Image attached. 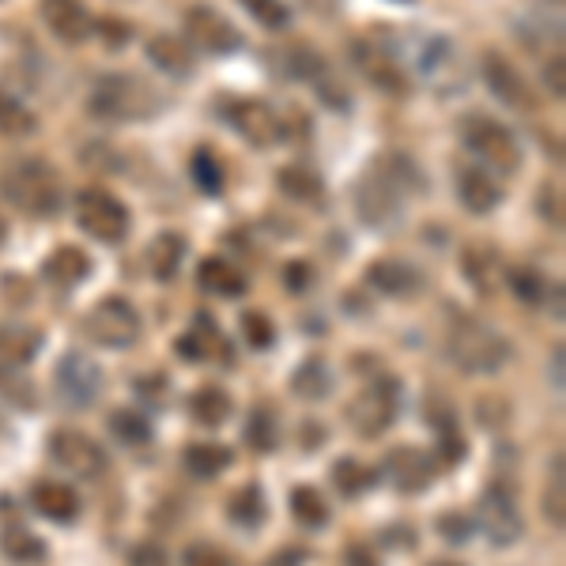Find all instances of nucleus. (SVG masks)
<instances>
[{"mask_svg": "<svg viewBox=\"0 0 566 566\" xmlns=\"http://www.w3.org/2000/svg\"><path fill=\"white\" fill-rule=\"evenodd\" d=\"M0 197L23 216H53L65 205V186L45 159H15L0 170Z\"/></svg>", "mask_w": 566, "mask_h": 566, "instance_id": "1", "label": "nucleus"}, {"mask_svg": "<svg viewBox=\"0 0 566 566\" xmlns=\"http://www.w3.org/2000/svg\"><path fill=\"white\" fill-rule=\"evenodd\" d=\"M159 109V95L140 76H103L91 87V114L103 122H144Z\"/></svg>", "mask_w": 566, "mask_h": 566, "instance_id": "2", "label": "nucleus"}, {"mask_svg": "<svg viewBox=\"0 0 566 566\" xmlns=\"http://www.w3.org/2000/svg\"><path fill=\"white\" fill-rule=\"evenodd\" d=\"M446 352H450V359L469 374H495L502 363L510 359V344L502 340L495 328L472 322V317H461V322L450 325Z\"/></svg>", "mask_w": 566, "mask_h": 566, "instance_id": "3", "label": "nucleus"}, {"mask_svg": "<svg viewBox=\"0 0 566 566\" xmlns=\"http://www.w3.org/2000/svg\"><path fill=\"white\" fill-rule=\"evenodd\" d=\"M461 136L469 144V151H476L483 163H491L502 175H514L517 163H522V148H517L514 133L506 125H499L495 117H483V114H469L461 125Z\"/></svg>", "mask_w": 566, "mask_h": 566, "instance_id": "4", "label": "nucleus"}, {"mask_svg": "<svg viewBox=\"0 0 566 566\" xmlns=\"http://www.w3.org/2000/svg\"><path fill=\"white\" fill-rule=\"evenodd\" d=\"M76 223L98 242H122L129 234V208L106 189H80Z\"/></svg>", "mask_w": 566, "mask_h": 566, "instance_id": "5", "label": "nucleus"}, {"mask_svg": "<svg viewBox=\"0 0 566 566\" xmlns=\"http://www.w3.org/2000/svg\"><path fill=\"white\" fill-rule=\"evenodd\" d=\"M397 400H400V386L392 378H378L370 381L363 392H355L352 405H348V423L355 434L374 438L381 431H389V423L397 419Z\"/></svg>", "mask_w": 566, "mask_h": 566, "instance_id": "6", "label": "nucleus"}, {"mask_svg": "<svg viewBox=\"0 0 566 566\" xmlns=\"http://www.w3.org/2000/svg\"><path fill=\"white\" fill-rule=\"evenodd\" d=\"M84 333L103 348H129L140 336V314L133 310L129 298L109 295L91 306V314L84 317Z\"/></svg>", "mask_w": 566, "mask_h": 566, "instance_id": "7", "label": "nucleus"}, {"mask_svg": "<svg viewBox=\"0 0 566 566\" xmlns=\"http://www.w3.org/2000/svg\"><path fill=\"white\" fill-rule=\"evenodd\" d=\"M186 42L205 53H234L242 45V34H239V27L227 20V15H219L216 8L193 4L186 12Z\"/></svg>", "mask_w": 566, "mask_h": 566, "instance_id": "8", "label": "nucleus"}, {"mask_svg": "<svg viewBox=\"0 0 566 566\" xmlns=\"http://www.w3.org/2000/svg\"><path fill=\"white\" fill-rule=\"evenodd\" d=\"M223 117L234 125V133H239L242 140L253 144V148H272L283 133L280 117L272 114V106L261 103V98H231V103L223 106Z\"/></svg>", "mask_w": 566, "mask_h": 566, "instance_id": "9", "label": "nucleus"}, {"mask_svg": "<svg viewBox=\"0 0 566 566\" xmlns=\"http://www.w3.org/2000/svg\"><path fill=\"white\" fill-rule=\"evenodd\" d=\"M50 458L69 469L72 476H84V480H95L106 472V453L98 442H91L87 434L80 431H57L50 438Z\"/></svg>", "mask_w": 566, "mask_h": 566, "instance_id": "10", "label": "nucleus"}, {"mask_svg": "<svg viewBox=\"0 0 566 566\" xmlns=\"http://www.w3.org/2000/svg\"><path fill=\"white\" fill-rule=\"evenodd\" d=\"M103 389V370L87 359L84 352H72L61 359L57 367V397L65 400L69 408H87L91 400Z\"/></svg>", "mask_w": 566, "mask_h": 566, "instance_id": "11", "label": "nucleus"}, {"mask_svg": "<svg viewBox=\"0 0 566 566\" xmlns=\"http://www.w3.org/2000/svg\"><path fill=\"white\" fill-rule=\"evenodd\" d=\"M483 84L499 103H506L510 109H536L533 87L525 84V76L510 65L502 53H483Z\"/></svg>", "mask_w": 566, "mask_h": 566, "instance_id": "12", "label": "nucleus"}, {"mask_svg": "<svg viewBox=\"0 0 566 566\" xmlns=\"http://www.w3.org/2000/svg\"><path fill=\"white\" fill-rule=\"evenodd\" d=\"M39 12H42L45 27L69 45H80L95 34V20H91L84 0H42Z\"/></svg>", "mask_w": 566, "mask_h": 566, "instance_id": "13", "label": "nucleus"}, {"mask_svg": "<svg viewBox=\"0 0 566 566\" xmlns=\"http://www.w3.org/2000/svg\"><path fill=\"white\" fill-rule=\"evenodd\" d=\"M400 193H405V186L378 170L359 193V216L374 227H386L389 219L400 212Z\"/></svg>", "mask_w": 566, "mask_h": 566, "instance_id": "14", "label": "nucleus"}, {"mask_svg": "<svg viewBox=\"0 0 566 566\" xmlns=\"http://www.w3.org/2000/svg\"><path fill=\"white\" fill-rule=\"evenodd\" d=\"M483 528L495 544H514L522 536V514L514 506V495H506L502 488H491L483 495Z\"/></svg>", "mask_w": 566, "mask_h": 566, "instance_id": "15", "label": "nucleus"}, {"mask_svg": "<svg viewBox=\"0 0 566 566\" xmlns=\"http://www.w3.org/2000/svg\"><path fill=\"white\" fill-rule=\"evenodd\" d=\"M386 472L400 491H412V495L416 491H423L434 476L431 458H427L423 450H416V446H400V450H392L386 458Z\"/></svg>", "mask_w": 566, "mask_h": 566, "instance_id": "16", "label": "nucleus"}, {"mask_svg": "<svg viewBox=\"0 0 566 566\" xmlns=\"http://www.w3.org/2000/svg\"><path fill=\"white\" fill-rule=\"evenodd\" d=\"M458 197H461V205L469 208V212L488 216V212H495V208H499L502 189L495 186V178H491L488 170L469 167V170H461V178H458Z\"/></svg>", "mask_w": 566, "mask_h": 566, "instance_id": "17", "label": "nucleus"}, {"mask_svg": "<svg viewBox=\"0 0 566 566\" xmlns=\"http://www.w3.org/2000/svg\"><path fill=\"white\" fill-rule=\"evenodd\" d=\"M367 280L378 291H386V295H397V298L416 295L419 283H423V276H419V272L408 261H378V264H370Z\"/></svg>", "mask_w": 566, "mask_h": 566, "instance_id": "18", "label": "nucleus"}, {"mask_svg": "<svg viewBox=\"0 0 566 566\" xmlns=\"http://www.w3.org/2000/svg\"><path fill=\"white\" fill-rule=\"evenodd\" d=\"M31 502H34V510H39L42 517H50V522H72V517L80 514L76 491H69L65 483H53V480L34 483Z\"/></svg>", "mask_w": 566, "mask_h": 566, "instance_id": "19", "label": "nucleus"}, {"mask_svg": "<svg viewBox=\"0 0 566 566\" xmlns=\"http://www.w3.org/2000/svg\"><path fill=\"white\" fill-rule=\"evenodd\" d=\"M87 272H91V261L84 250H76V245H57L42 264V276L50 283H57V287H72V283H80Z\"/></svg>", "mask_w": 566, "mask_h": 566, "instance_id": "20", "label": "nucleus"}, {"mask_svg": "<svg viewBox=\"0 0 566 566\" xmlns=\"http://www.w3.org/2000/svg\"><path fill=\"white\" fill-rule=\"evenodd\" d=\"M148 57L170 76H189L193 72V45L175 34H155L148 42Z\"/></svg>", "mask_w": 566, "mask_h": 566, "instance_id": "21", "label": "nucleus"}, {"mask_svg": "<svg viewBox=\"0 0 566 566\" xmlns=\"http://www.w3.org/2000/svg\"><path fill=\"white\" fill-rule=\"evenodd\" d=\"M197 280H200V287L212 291V295H219V298H239L245 291V276L223 258H208L205 264H200Z\"/></svg>", "mask_w": 566, "mask_h": 566, "instance_id": "22", "label": "nucleus"}, {"mask_svg": "<svg viewBox=\"0 0 566 566\" xmlns=\"http://www.w3.org/2000/svg\"><path fill=\"white\" fill-rule=\"evenodd\" d=\"M42 333L27 325H0V363L8 367H20V363H31L39 355Z\"/></svg>", "mask_w": 566, "mask_h": 566, "instance_id": "23", "label": "nucleus"}, {"mask_svg": "<svg viewBox=\"0 0 566 566\" xmlns=\"http://www.w3.org/2000/svg\"><path fill=\"white\" fill-rule=\"evenodd\" d=\"M276 181H280L283 193L295 197V200H303V205H314V208H322V205H325V186H322V178L310 175L306 167H283Z\"/></svg>", "mask_w": 566, "mask_h": 566, "instance_id": "24", "label": "nucleus"}, {"mask_svg": "<svg viewBox=\"0 0 566 566\" xmlns=\"http://www.w3.org/2000/svg\"><path fill=\"white\" fill-rule=\"evenodd\" d=\"M0 547H4V555L15 563H42V555H45V544L20 522H12L0 533Z\"/></svg>", "mask_w": 566, "mask_h": 566, "instance_id": "25", "label": "nucleus"}, {"mask_svg": "<svg viewBox=\"0 0 566 566\" xmlns=\"http://www.w3.org/2000/svg\"><path fill=\"white\" fill-rule=\"evenodd\" d=\"M333 483L340 488V495H348V499H359L363 491H370L374 483H378V472L370 469V464H363V461H336V469H333Z\"/></svg>", "mask_w": 566, "mask_h": 566, "instance_id": "26", "label": "nucleus"}, {"mask_svg": "<svg viewBox=\"0 0 566 566\" xmlns=\"http://www.w3.org/2000/svg\"><path fill=\"white\" fill-rule=\"evenodd\" d=\"M227 464H231V450L227 446H189L186 450V469L200 480L219 476Z\"/></svg>", "mask_w": 566, "mask_h": 566, "instance_id": "27", "label": "nucleus"}, {"mask_svg": "<svg viewBox=\"0 0 566 566\" xmlns=\"http://www.w3.org/2000/svg\"><path fill=\"white\" fill-rule=\"evenodd\" d=\"M34 129H39V117H34L20 98H12L8 91H0V133L4 136H31Z\"/></svg>", "mask_w": 566, "mask_h": 566, "instance_id": "28", "label": "nucleus"}, {"mask_svg": "<svg viewBox=\"0 0 566 566\" xmlns=\"http://www.w3.org/2000/svg\"><path fill=\"white\" fill-rule=\"evenodd\" d=\"M181 253H186V239L181 234H159L151 245V272L159 280H175Z\"/></svg>", "mask_w": 566, "mask_h": 566, "instance_id": "29", "label": "nucleus"}, {"mask_svg": "<svg viewBox=\"0 0 566 566\" xmlns=\"http://www.w3.org/2000/svg\"><path fill=\"white\" fill-rule=\"evenodd\" d=\"M193 419L197 423H205V427H219L227 416H231V397H227L223 389H216V386H208V389H200L197 397H193Z\"/></svg>", "mask_w": 566, "mask_h": 566, "instance_id": "30", "label": "nucleus"}, {"mask_svg": "<svg viewBox=\"0 0 566 566\" xmlns=\"http://www.w3.org/2000/svg\"><path fill=\"white\" fill-rule=\"evenodd\" d=\"M109 434L125 446H144L151 438V423L140 412H133V408H122V412L109 416Z\"/></svg>", "mask_w": 566, "mask_h": 566, "instance_id": "31", "label": "nucleus"}, {"mask_svg": "<svg viewBox=\"0 0 566 566\" xmlns=\"http://www.w3.org/2000/svg\"><path fill=\"white\" fill-rule=\"evenodd\" d=\"M291 514L310 528H322L328 522V506L314 488H295L291 491Z\"/></svg>", "mask_w": 566, "mask_h": 566, "instance_id": "32", "label": "nucleus"}, {"mask_svg": "<svg viewBox=\"0 0 566 566\" xmlns=\"http://www.w3.org/2000/svg\"><path fill=\"white\" fill-rule=\"evenodd\" d=\"M227 514H231V522H234V525H242V528L261 525V522H264V499H261V488H242L239 495L231 499Z\"/></svg>", "mask_w": 566, "mask_h": 566, "instance_id": "33", "label": "nucleus"}, {"mask_svg": "<svg viewBox=\"0 0 566 566\" xmlns=\"http://www.w3.org/2000/svg\"><path fill=\"white\" fill-rule=\"evenodd\" d=\"M245 442L261 453H269L276 446V416L269 408H253L250 412V419H245Z\"/></svg>", "mask_w": 566, "mask_h": 566, "instance_id": "34", "label": "nucleus"}, {"mask_svg": "<svg viewBox=\"0 0 566 566\" xmlns=\"http://www.w3.org/2000/svg\"><path fill=\"white\" fill-rule=\"evenodd\" d=\"M295 392L298 397H310V400H317V397H325L328 392V386H333V378L325 374V363L322 359H310V363H303L298 367V374H295Z\"/></svg>", "mask_w": 566, "mask_h": 566, "instance_id": "35", "label": "nucleus"}, {"mask_svg": "<svg viewBox=\"0 0 566 566\" xmlns=\"http://www.w3.org/2000/svg\"><path fill=\"white\" fill-rule=\"evenodd\" d=\"M363 65H367V76L374 80V84H381L389 91H408V80L400 76V69L392 65L386 53L374 50V45H370V57H363Z\"/></svg>", "mask_w": 566, "mask_h": 566, "instance_id": "36", "label": "nucleus"}, {"mask_svg": "<svg viewBox=\"0 0 566 566\" xmlns=\"http://www.w3.org/2000/svg\"><path fill=\"white\" fill-rule=\"evenodd\" d=\"M189 170H193L197 186L205 189V193H219V189H223V167H219L216 155L208 151V148H200V151L193 155V163H189Z\"/></svg>", "mask_w": 566, "mask_h": 566, "instance_id": "37", "label": "nucleus"}, {"mask_svg": "<svg viewBox=\"0 0 566 566\" xmlns=\"http://www.w3.org/2000/svg\"><path fill=\"white\" fill-rule=\"evenodd\" d=\"M510 287H514V295L522 298V303H528V306H536L547 295V280L541 276V272H533V269H514V272H510Z\"/></svg>", "mask_w": 566, "mask_h": 566, "instance_id": "38", "label": "nucleus"}, {"mask_svg": "<svg viewBox=\"0 0 566 566\" xmlns=\"http://www.w3.org/2000/svg\"><path fill=\"white\" fill-rule=\"evenodd\" d=\"M245 8H250V15L258 20L261 27H269V31H283V27L291 23V12L283 0H242Z\"/></svg>", "mask_w": 566, "mask_h": 566, "instance_id": "39", "label": "nucleus"}, {"mask_svg": "<svg viewBox=\"0 0 566 566\" xmlns=\"http://www.w3.org/2000/svg\"><path fill=\"white\" fill-rule=\"evenodd\" d=\"M242 333H245V340H250V348L264 352L272 344V336H276V328H272L269 314H261V310H250V314L242 317Z\"/></svg>", "mask_w": 566, "mask_h": 566, "instance_id": "40", "label": "nucleus"}, {"mask_svg": "<svg viewBox=\"0 0 566 566\" xmlns=\"http://www.w3.org/2000/svg\"><path fill=\"white\" fill-rule=\"evenodd\" d=\"M186 566H234V559L212 544H193L186 552Z\"/></svg>", "mask_w": 566, "mask_h": 566, "instance_id": "41", "label": "nucleus"}, {"mask_svg": "<svg viewBox=\"0 0 566 566\" xmlns=\"http://www.w3.org/2000/svg\"><path fill=\"white\" fill-rule=\"evenodd\" d=\"M438 533H442L450 544H461V541H469V536H472V522L464 514H442V517H438Z\"/></svg>", "mask_w": 566, "mask_h": 566, "instance_id": "42", "label": "nucleus"}, {"mask_svg": "<svg viewBox=\"0 0 566 566\" xmlns=\"http://www.w3.org/2000/svg\"><path fill=\"white\" fill-rule=\"evenodd\" d=\"M547 517L563 525V469H555V488L547 491Z\"/></svg>", "mask_w": 566, "mask_h": 566, "instance_id": "43", "label": "nucleus"}, {"mask_svg": "<svg viewBox=\"0 0 566 566\" xmlns=\"http://www.w3.org/2000/svg\"><path fill=\"white\" fill-rule=\"evenodd\" d=\"M442 458L446 461H461L464 458V442H461V434L453 431L450 423L442 427Z\"/></svg>", "mask_w": 566, "mask_h": 566, "instance_id": "44", "label": "nucleus"}, {"mask_svg": "<svg viewBox=\"0 0 566 566\" xmlns=\"http://www.w3.org/2000/svg\"><path fill=\"white\" fill-rule=\"evenodd\" d=\"M547 87H552L555 98L566 95V87H563V57H559V53H555V57L547 61Z\"/></svg>", "mask_w": 566, "mask_h": 566, "instance_id": "45", "label": "nucleus"}, {"mask_svg": "<svg viewBox=\"0 0 566 566\" xmlns=\"http://www.w3.org/2000/svg\"><path fill=\"white\" fill-rule=\"evenodd\" d=\"M287 280H291V291H306L310 280H314V272L306 269V264H291L287 269Z\"/></svg>", "mask_w": 566, "mask_h": 566, "instance_id": "46", "label": "nucleus"}, {"mask_svg": "<svg viewBox=\"0 0 566 566\" xmlns=\"http://www.w3.org/2000/svg\"><path fill=\"white\" fill-rule=\"evenodd\" d=\"M133 566H167V559H163V552H155V547H136Z\"/></svg>", "mask_w": 566, "mask_h": 566, "instance_id": "47", "label": "nucleus"}, {"mask_svg": "<svg viewBox=\"0 0 566 566\" xmlns=\"http://www.w3.org/2000/svg\"><path fill=\"white\" fill-rule=\"evenodd\" d=\"M178 355H186V359H200L205 348H200L197 336H181V340H178Z\"/></svg>", "mask_w": 566, "mask_h": 566, "instance_id": "48", "label": "nucleus"}, {"mask_svg": "<svg viewBox=\"0 0 566 566\" xmlns=\"http://www.w3.org/2000/svg\"><path fill=\"white\" fill-rule=\"evenodd\" d=\"M348 566H378V563H374L370 552H363V547H352V552H348Z\"/></svg>", "mask_w": 566, "mask_h": 566, "instance_id": "49", "label": "nucleus"}, {"mask_svg": "<svg viewBox=\"0 0 566 566\" xmlns=\"http://www.w3.org/2000/svg\"><path fill=\"white\" fill-rule=\"evenodd\" d=\"M0 239H4V223H0Z\"/></svg>", "mask_w": 566, "mask_h": 566, "instance_id": "50", "label": "nucleus"}, {"mask_svg": "<svg viewBox=\"0 0 566 566\" xmlns=\"http://www.w3.org/2000/svg\"><path fill=\"white\" fill-rule=\"evenodd\" d=\"M438 566H458V563H438Z\"/></svg>", "mask_w": 566, "mask_h": 566, "instance_id": "51", "label": "nucleus"}]
</instances>
